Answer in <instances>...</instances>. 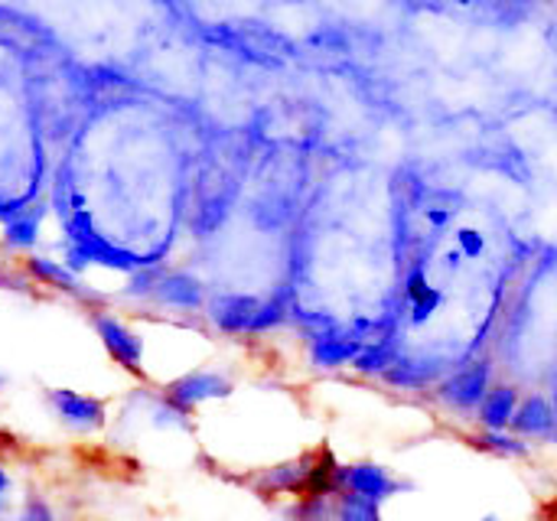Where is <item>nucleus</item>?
<instances>
[{
    "mask_svg": "<svg viewBox=\"0 0 557 521\" xmlns=\"http://www.w3.org/2000/svg\"><path fill=\"white\" fill-rule=\"evenodd\" d=\"M10 521H59L55 509L42 499V496H26L23 506L16 509V516Z\"/></svg>",
    "mask_w": 557,
    "mask_h": 521,
    "instance_id": "2eb2a0df",
    "label": "nucleus"
},
{
    "mask_svg": "<svg viewBox=\"0 0 557 521\" xmlns=\"http://www.w3.org/2000/svg\"><path fill=\"white\" fill-rule=\"evenodd\" d=\"M473 444L483 450V454H493V457H503V460H525L532 444H525L522 437H516L512 431H480L473 437Z\"/></svg>",
    "mask_w": 557,
    "mask_h": 521,
    "instance_id": "f8f14e48",
    "label": "nucleus"
},
{
    "mask_svg": "<svg viewBox=\"0 0 557 521\" xmlns=\"http://www.w3.org/2000/svg\"><path fill=\"white\" fill-rule=\"evenodd\" d=\"M490 388H493V385H490V365H486V362H470V365L450 372V375L441 382L437 395H441V401H444L450 411H457V414H473V418H476V411H480L483 398L490 395Z\"/></svg>",
    "mask_w": 557,
    "mask_h": 521,
    "instance_id": "39448f33",
    "label": "nucleus"
},
{
    "mask_svg": "<svg viewBox=\"0 0 557 521\" xmlns=\"http://www.w3.org/2000/svg\"><path fill=\"white\" fill-rule=\"evenodd\" d=\"M483 248H486L483 232H476V228H460V232H457V251H460L463 258H480Z\"/></svg>",
    "mask_w": 557,
    "mask_h": 521,
    "instance_id": "dca6fc26",
    "label": "nucleus"
},
{
    "mask_svg": "<svg viewBox=\"0 0 557 521\" xmlns=\"http://www.w3.org/2000/svg\"><path fill=\"white\" fill-rule=\"evenodd\" d=\"M232 392H235V385H232V379L225 372H215V369L202 365V369H193V372H186L180 379H170L160 395L176 411H183L186 418H196L202 408H209L215 401H225Z\"/></svg>",
    "mask_w": 557,
    "mask_h": 521,
    "instance_id": "f03ea898",
    "label": "nucleus"
},
{
    "mask_svg": "<svg viewBox=\"0 0 557 521\" xmlns=\"http://www.w3.org/2000/svg\"><path fill=\"white\" fill-rule=\"evenodd\" d=\"M147 300L160 303L170 313H196V310H206V290L186 271H163L160 268L157 284H153V290H150Z\"/></svg>",
    "mask_w": 557,
    "mask_h": 521,
    "instance_id": "0eeeda50",
    "label": "nucleus"
},
{
    "mask_svg": "<svg viewBox=\"0 0 557 521\" xmlns=\"http://www.w3.org/2000/svg\"><path fill=\"white\" fill-rule=\"evenodd\" d=\"M480 521H503V519H499V516H483Z\"/></svg>",
    "mask_w": 557,
    "mask_h": 521,
    "instance_id": "a211bd4d",
    "label": "nucleus"
},
{
    "mask_svg": "<svg viewBox=\"0 0 557 521\" xmlns=\"http://www.w3.org/2000/svg\"><path fill=\"white\" fill-rule=\"evenodd\" d=\"M313 457L317 450H304L300 457L290 460H277L264 470H251L245 476V486L264 499V503H290V499H304L307 486H310V470H313Z\"/></svg>",
    "mask_w": 557,
    "mask_h": 521,
    "instance_id": "f257e3e1",
    "label": "nucleus"
},
{
    "mask_svg": "<svg viewBox=\"0 0 557 521\" xmlns=\"http://www.w3.org/2000/svg\"><path fill=\"white\" fill-rule=\"evenodd\" d=\"M91 326H95V333H98L104 352H108L121 369H127L131 375H144L147 343H144V336H140L131 323H124V320H121L117 313H111V310L95 307V310H91Z\"/></svg>",
    "mask_w": 557,
    "mask_h": 521,
    "instance_id": "20e7f679",
    "label": "nucleus"
},
{
    "mask_svg": "<svg viewBox=\"0 0 557 521\" xmlns=\"http://www.w3.org/2000/svg\"><path fill=\"white\" fill-rule=\"evenodd\" d=\"M516 437H522L525 444L532 441H555L557 437V411L555 405L542 395H529L519 401L516 421L509 427Z\"/></svg>",
    "mask_w": 557,
    "mask_h": 521,
    "instance_id": "1a4fd4ad",
    "label": "nucleus"
},
{
    "mask_svg": "<svg viewBox=\"0 0 557 521\" xmlns=\"http://www.w3.org/2000/svg\"><path fill=\"white\" fill-rule=\"evenodd\" d=\"M42 219H46V206H29L20 209L7 225H3V248L10 251H33L39 245V232H42Z\"/></svg>",
    "mask_w": 557,
    "mask_h": 521,
    "instance_id": "9b49d317",
    "label": "nucleus"
},
{
    "mask_svg": "<svg viewBox=\"0 0 557 521\" xmlns=\"http://www.w3.org/2000/svg\"><path fill=\"white\" fill-rule=\"evenodd\" d=\"M385 506L372 503V499H362V496H352V493H339L333 499V516L336 521H385Z\"/></svg>",
    "mask_w": 557,
    "mask_h": 521,
    "instance_id": "4468645a",
    "label": "nucleus"
},
{
    "mask_svg": "<svg viewBox=\"0 0 557 521\" xmlns=\"http://www.w3.org/2000/svg\"><path fill=\"white\" fill-rule=\"evenodd\" d=\"M414 483L395 476L388 467L382 463H369V460H359V463H339V473H336V496L339 493H352V496H362V499H372L379 506H385L388 499L401 496V493H411Z\"/></svg>",
    "mask_w": 557,
    "mask_h": 521,
    "instance_id": "7ed1b4c3",
    "label": "nucleus"
},
{
    "mask_svg": "<svg viewBox=\"0 0 557 521\" xmlns=\"http://www.w3.org/2000/svg\"><path fill=\"white\" fill-rule=\"evenodd\" d=\"M101 521H108V519H101Z\"/></svg>",
    "mask_w": 557,
    "mask_h": 521,
    "instance_id": "6ab92c4d",
    "label": "nucleus"
},
{
    "mask_svg": "<svg viewBox=\"0 0 557 521\" xmlns=\"http://www.w3.org/2000/svg\"><path fill=\"white\" fill-rule=\"evenodd\" d=\"M23 271H26V277H29L33 284L52 287V290L69 294V297H75V300H88V297H95V294L88 290V284H82V277H78V274H72V271H69L62 261H55V258H46V255H26V258H23Z\"/></svg>",
    "mask_w": 557,
    "mask_h": 521,
    "instance_id": "6e6552de",
    "label": "nucleus"
},
{
    "mask_svg": "<svg viewBox=\"0 0 557 521\" xmlns=\"http://www.w3.org/2000/svg\"><path fill=\"white\" fill-rule=\"evenodd\" d=\"M46 401L52 408V414L75 434H95L108 424V408L104 401L72 392V388H52L46 392Z\"/></svg>",
    "mask_w": 557,
    "mask_h": 521,
    "instance_id": "423d86ee",
    "label": "nucleus"
},
{
    "mask_svg": "<svg viewBox=\"0 0 557 521\" xmlns=\"http://www.w3.org/2000/svg\"><path fill=\"white\" fill-rule=\"evenodd\" d=\"M10 496H13V476H10V470L0 463V516H3V509L10 506Z\"/></svg>",
    "mask_w": 557,
    "mask_h": 521,
    "instance_id": "f3484780",
    "label": "nucleus"
},
{
    "mask_svg": "<svg viewBox=\"0 0 557 521\" xmlns=\"http://www.w3.org/2000/svg\"><path fill=\"white\" fill-rule=\"evenodd\" d=\"M333 499L304 496V499L281 503L277 506V521H336V516H333Z\"/></svg>",
    "mask_w": 557,
    "mask_h": 521,
    "instance_id": "ddd939ff",
    "label": "nucleus"
},
{
    "mask_svg": "<svg viewBox=\"0 0 557 521\" xmlns=\"http://www.w3.org/2000/svg\"><path fill=\"white\" fill-rule=\"evenodd\" d=\"M519 392L512 385H493L490 395L483 398L480 411H476V424L483 431H509L519 411Z\"/></svg>",
    "mask_w": 557,
    "mask_h": 521,
    "instance_id": "9d476101",
    "label": "nucleus"
}]
</instances>
